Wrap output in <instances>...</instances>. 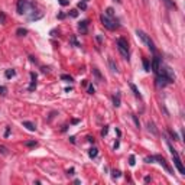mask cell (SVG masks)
<instances>
[{
    "instance_id": "cell-1",
    "label": "cell",
    "mask_w": 185,
    "mask_h": 185,
    "mask_svg": "<svg viewBox=\"0 0 185 185\" xmlns=\"http://www.w3.org/2000/svg\"><path fill=\"white\" fill-rule=\"evenodd\" d=\"M116 46H117L119 52L121 54V56L124 59H129V44H127V41L124 38H119L116 41Z\"/></svg>"
},
{
    "instance_id": "cell-2",
    "label": "cell",
    "mask_w": 185,
    "mask_h": 185,
    "mask_svg": "<svg viewBox=\"0 0 185 185\" xmlns=\"http://www.w3.org/2000/svg\"><path fill=\"white\" fill-rule=\"evenodd\" d=\"M33 12V4L28 0H19L18 1V13L19 15H29Z\"/></svg>"
},
{
    "instance_id": "cell-3",
    "label": "cell",
    "mask_w": 185,
    "mask_h": 185,
    "mask_svg": "<svg viewBox=\"0 0 185 185\" xmlns=\"http://www.w3.org/2000/svg\"><path fill=\"white\" fill-rule=\"evenodd\" d=\"M100 20H101V23H103V26L107 28L109 31H114V29L119 28L117 20H116V19H111V18L106 16V15H101V16H100Z\"/></svg>"
},
{
    "instance_id": "cell-4",
    "label": "cell",
    "mask_w": 185,
    "mask_h": 185,
    "mask_svg": "<svg viewBox=\"0 0 185 185\" xmlns=\"http://www.w3.org/2000/svg\"><path fill=\"white\" fill-rule=\"evenodd\" d=\"M136 35H137V36L140 38L142 42L146 45V46H148V48H149V49H151L152 52H155V51H156V48H155V44H153V41L151 39V36H149V35H146V33L143 32V31H139V29L136 31Z\"/></svg>"
},
{
    "instance_id": "cell-5",
    "label": "cell",
    "mask_w": 185,
    "mask_h": 185,
    "mask_svg": "<svg viewBox=\"0 0 185 185\" xmlns=\"http://www.w3.org/2000/svg\"><path fill=\"white\" fill-rule=\"evenodd\" d=\"M152 158H153V162H155V161H158V163H161L163 168H165V169L169 172V174H172V169H171V166L166 163V161H165V158H163V156H161V155H155V156H152Z\"/></svg>"
},
{
    "instance_id": "cell-6",
    "label": "cell",
    "mask_w": 185,
    "mask_h": 185,
    "mask_svg": "<svg viewBox=\"0 0 185 185\" xmlns=\"http://www.w3.org/2000/svg\"><path fill=\"white\" fill-rule=\"evenodd\" d=\"M172 158H174V163H175V166H176V169L179 171V174H185V168H184V165H182V162H181V159H179V155L176 153V155H172Z\"/></svg>"
},
{
    "instance_id": "cell-7",
    "label": "cell",
    "mask_w": 185,
    "mask_h": 185,
    "mask_svg": "<svg viewBox=\"0 0 185 185\" xmlns=\"http://www.w3.org/2000/svg\"><path fill=\"white\" fill-rule=\"evenodd\" d=\"M166 84H171V83H169V81H168V80H166L165 77L156 75V86H158V87H159V88H161V87H165Z\"/></svg>"
},
{
    "instance_id": "cell-8",
    "label": "cell",
    "mask_w": 185,
    "mask_h": 185,
    "mask_svg": "<svg viewBox=\"0 0 185 185\" xmlns=\"http://www.w3.org/2000/svg\"><path fill=\"white\" fill-rule=\"evenodd\" d=\"M159 65H161V59L158 58V56H155L152 59V64H151V68H152V71L156 74L158 72V68H159Z\"/></svg>"
},
{
    "instance_id": "cell-9",
    "label": "cell",
    "mask_w": 185,
    "mask_h": 185,
    "mask_svg": "<svg viewBox=\"0 0 185 185\" xmlns=\"http://www.w3.org/2000/svg\"><path fill=\"white\" fill-rule=\"evenodd\" d=\"M78 29H80V32L83 33V35H86V33L88 32V20H83V22H80Z\"/></svg>"
},
{
    "instance_id": "cell-10",
    "label": "cell",
    "mask_w": 185,
    "mask_h": 185,
    "mask_svg": "<svg viewBox=\"0 0 185 185\" xmlns=\"http://www.w3.org/2000/svg\"><path fill=\"white\" fill-rule=\"evenodd\" d=\"M23 126H25L28 130H31V132L36 130V126H35V123H32V121H28V120H25V121H23Z\"/></svg>"
},
{
    "instance_id": "cell-11",
    "label": "cell",
    "mask_w": 185,
    "mask_h": 185,
    "mask_svg": "<svg viewBox=\"0 0 185 185\" xmlns=\"http://www.w3.org/2000/svg\"><path fill=\"white\" fill-rule=\"evenodd\" d=\"M31 78H32V83H31V86H29V91H33L35 88H36V75L31 72Z\"/></svg>"
},
{
    "instance_id": "cell-12",
    "label": "cell",
    "mask_w": 185,
    "mask_h": 185,
    "mask_svg": "<svg viewBox=\"0 0 185 185\" xmlns=\"http://www.w3.org/2000/svg\"><path fill=\"white\" fill-rule=\"evenodd\" d=\"M148 129H149V132H152L153 135H158V129L155 127V123H153V121H148Z\"/></svg>"
},
{
    "instance_id": "cell-13",
    "label": "cell",
    "mask_w": 185,
    "mask_h": 185,
    "mask_svg": "<svg viewBox=\"0 0 185 185\" xmlns=\"http://www.w3.org/2000/svg\"><path fill=\"white\" fill-rule=\"evenodd\" d=\"M162 1L166 4V7H169V9H176V4L174 3V0H162Z\"/></svg>"
},
{
    "instance_id": "cell-14",
    "label": "cell",
    "mask_w": 185,
    "mask_h": 185,
    "mask_svg": "<svg viewBox=\"0 0 185 185\" xmlns=\"http://www.w3.org/2000/svg\"><path fill=\"white\" fill-rule=\"evenodd\" d=\"M93 72H94V75H96V78H97L98 83H101V81H103V75L100 74V71H98L97 68H93Z\"/></svg>"
},
{
    "instance_id": "cell-15",
    "label": "cell",
    "mask_w": 185,
    "mask_h": 185,
    "mask_svg": "<svg viewBox=\"0 0 185 185\" xmlns=\"http://www.w3.org/2000/svg\"><path fill=\"white\" fill-rule=\"evenodd\" d=\"M113 104H114V107H119L120 106V94L117 93L116 96H113Z\"/></svg>"
},
{
    "instance_id": "cell-16",
    "label": "cell",
    "mask_w": 185,
    "mask_h": 185,
    "mask_svg": "<svg viewBox=\"0 0 185 185\" xmlns=\"http://www.w3.org/2000/svg\"><path fill=\"white\" fill-rule=\"evenodd\" d=\"M130 88H132V91L135 93V96H136V97H137V98H142L140 93H139V90H137V87H136L135 84H132V83H130Z\"/></svg>"
},
{
    "instance_id": "cell-17",
    "label": "cell",
    "mask_w": 185,
    "mask_h": 185,
    "mask_svg": "<svg viewBox=\"0 0 185 185\" xmlns=\"http://www.w3.org/2000/svg\"><path fill=\"white\" fill-rule=\"evenodd\" d=\"M106 16L114 19V9H113V7H107V9H106Z\"/></svg>"
},
{
    "instance_id": "cell-18",
    "label": "cell",
    "mask_w": 185,
    "mask_h": 185,
    "mask_svg": "<svg viewBox=\"0 0 185 185\" xmlns=\"http://www.w3.org/2000/svg\"><path fill=\"white\" fill-rule=\"evenodd\" d=\"M109 65H110V68H111V71H113V72H117V71H119V69H117V65L114 64V61H113L111 58L109 59Z\"/></svg>"
},
{
    "instance_id": "cell-19",
    "label": "cell",
    "mask_w": 185,
    "mask_h": 185,
    "mask_svg": "<svg viewBox=\"0 0 185 185\" xmlns=\"http://www.w3.org/2000/svg\"><path fill=\"white\" fill-rule=\"evenodd\" d=\"M98 153V149L97 148H91L90 151H88V155H90V158H96Z\"/></svg>"
},
{
    "instance_id": "cell-20",
    "label": "cell",
    "mask_w": 185,
    "mask_h": 185,
    "mask_svg": "<svg viewBox=\"0 0 185 185\" xmlns=\"http://www.w3.org/2000/svg\"><path fill=\"white\" fill-rule=\"evenodd\" d=\"M143 68H145V71H151V64L146 58H143Z\"/></svg>"
},
{
    "instance_id": "cell-21",
    "label": "cell",
    "mask_w": 185,
    "mask_h": 185,
    "mask_svg": "<svg viewBox=\"0 0 185 185\" xmlns=\"http://www.w3.org/2000/svg\"><path fill=\"white\" fill-rule=\"evenodd\" d=\"M15 69H6V72H4V75H6V78H12V77H15Z\"/></svg>"
},
{
    "instance_id": "cell-22",
    "label": "cell",
    "mask_w": 185,
    "mask_h": 185,
    "mask_svg": "<svg viewBox=\"0 0 185 185\" xmlns=\"http://www.w3.org/2000/svg\"><path fill=\"white\" fill-rule=\"evenodd\" d=\"M168 133H169V136H171V137H172V139H174L175 142H176V140H179V137H178V135H176V133H175L174 130H171V129H169V130H168Z\"/></svg>"
},
{
    "instance_id": "cell-23",
    "label": "cell",
    "mask_w": 185,
    "mask_h": 185,
    "mask_svg": "<svg viewBox=\"0 0 185 185\" xmlns=\"http://www.w3.org/2000/svg\"><path fill=\"white\" fill-rule=\"evenodd\" d=\"M28 33V31L26 29H23V28H19L18 31H16V35H19V36H25Z\"/></svg>"
},
{
    "instance_id": "cell-24",
    "label": "cell",
    "mask_w": 185,
    "mask_h": 185,
    "mask_svg": "<svg viewBox=\"0 0 185 185\" xmlns=\"http://www.w3.org/2000/svg\"><path fill=\"white\" fill-rule=\"evenodd\" d=\"M132 119H133V121H135L136 127L139 129V127H140V123H139V119H137V116H136V114H132Z\"/></svg>"
},
{
    "instance_id": "cell-25",
    "label": "cell",
    "mask_w": 185,
    "mask_h": 185,
    "mask_svg": "<svg viewBox=\"0 0 185 185\" xmlns=\"http://www.w3.org/2000/svg\"><path fill=\"white\" fill-rule=\"evenodd\" d=\"M61 80H64V81H67V83H72V77L71 75H61Z\"/></svg>"
},
{
    "instance_id": "cell-26",
    "label": "cell",
    "mask_w": 185,
    "mask_h": 185,
    "mask_svg": "<svg viewBox=\"0 0 185 185\" xmlns=\"http://www.w3.org/2000/svg\"><path fill=\"white\" fill-rule=\"evenodd\" d=\"M0 153H1V155H9V149H7L6 146H1V145H0Z\"/></svg>"
},
{
    "instance_id": "cell-27",
    "label": "cell",
    "mask_w": 185,
    "mask_h": 185,
    "mask_svg": "<svg viewBox=\"0 0 185 185\" xmlns=\"http://www.w3.org/2000/svg\"><path fill=\"white\" fill-rule=\"evenodd\" d=\"M0 23H1V25L6 23V15H4L1 10H0Z\"/></svg>"
},
{
    "instance_id": "cell-28",
    "label": "cell",
    "mask_w": 185,
    "mask_h": 185,
    "mask_svg": "<svg viewBox=\"0 0 185 185\" xmlns=\"http://www.w3.org/2000/svg\"><path fill=\"white\" fill-rule=\"evenodd\" d=\"M78 7H80L81 10H86V9H87V3H86V1H80V3H78Z\"/></svg>"
},
{
    "instance_id": "cell-29",
    "label": "cell",
    "mask_w": 185,
    "mask_h": 185,
    "mask_svg": "<svg viewBox=\"0 0 185 185\" xmlns=\"http://www.w3.org/2000/svg\"><path fill=\"white\" fill-rule=\"evenodd\" d=\"M36 145H38V143L35 140H31V142H26V143H25V146H28V148H33V146H36Z\"/></svg>"
},
{
    "instance_id": "cell-30",
    "label": "cell",
    "mask_w": 185,
    "mask_h": 185,
    "mask_svg": "<svg viewBox=\"0 0 185 185\" xmlns=\"http://www.w3.org/2000/svg\"><path fill=\"white\" fill-rule=\"evenodd\" d=\"M71 44L74 45V46H77V48H80V46H81V45L78 44V41L75 39V36H72V38H71Z\"/></svg>"
},
{
    "instance_id": "cell-31",
    "label": "cell",
    "mask_w": 185,
    "mask_h": 185,
    "mask_svg": "<svg viewBox=\"0 0 185 185\" xmlns=\"http://www.w3.org/2000/svg\"><path fill=\"white\" fill-rule=\"evenodd\" d=\"M120 175H121L120 171H113V172H111V176H113L114 179H116V178H120Z\"/></svg>"
},
{
    "instance_id": "cell-32",
    "label": "cell",
    "mask_w": 185,
    "mask_h": 185,
    "mask_svg": "<svg viewBox=\"0 0 185 185\" xmlns=\"http://www.w3.org/2000/svg\"><path fill=\"white\" fill-rule=\"evenodd\" d=\"M6 91H7V90H6V87H3V86L0 87V94H1V96H6Z\"/></svg>"
},
{
    "instance_id": "cell-33",
    "label": "cell",
    "mask_w": 185,
    "mask_h": 185,
    "mask_svg": "<svg viewBox=\"0 0 185 185\" xmlns=\"http://www.w3.org/2000/svg\"><path fill=\"white\" fill-rule=\"evenodd\" d=\"M129 163H130L132 166H133V165L136 163V162H135V156H133V155H132V156H130V159H129Z\"/></svg>"
},
{
    "instance_id": "cell-34",
    "label": "cell",
    "mask_w": 185,
    "mask_h": 185,
    "mask_svg": "<svg viewBox=\"0 0 185 185\" xmlns=\"http://www.w3.org/2000/svg\"><path fill=\"white\" fill-rule=\"evenodd\" d=\"M69 15H71L72 18H77V16H78V12H77V10H71V13H69Z\"/></svg>"
},
{
    "instance_id": "cell-35",
    "label": "cell",
    "mask_w": 185,
    "mask_h": 185,
    "mask_svg": "<svg viewBox=\"0 0 185 185\" xmlns=\"http://www.w3.org/2000/svg\"><path fill=\"white\" fill-rule=\"evenodd\" d=\"M88 94H94V87H93V86L88 87Z\"/></svg>"
},
{
    "instance_id": "cell-36",
    "label": "cell",
    "mask_w": 185,
    "mask_h": 185,
    "mask_svg": "<svg viewBox=\"0 0 185 185\" xmlns=\"http://www.w3.org/2000/svg\"><path fill=\"white\" fill-rule=\"evenodd\" d=\"M9 133H10V127H6V132H4V137H7V136H9Z\"/></svg>"
},
{
    "instance_id": "cell-37",
    "label": "cell",
    "mask_w": 185,
    "mask_h": 185,
    "mask_svg": "<svg viewBox=\"0 0 185 185\" xmlns=\"http://www.w3.org/2000/svg\"><path fill=\"white\" fill-rule=\"evenodd\" d=\"M59 3H61V6H67V4H68L67 0H59Z\"/></svg>"
},
{
    "instance_id": "cell-38",
    "label": "cell",
    "mask_w": 185,
    "mask_h": 185,
    "mask_svg": "<svg viewBox=\"0 0 185 185\" xmlns=\"http://www.w3.org/2000/svg\"><path fill=\"white\" fill-rule=\"evenodd\" d=\"M107 132H109V129H107V126H106V127L103 129V132H101V133H103V136H104V135H107Z\"/></svg>"
},
{
    "instance_id": "cell-39",
    "label": "cell",
    "mask_w": 185,
    "mask_h": 185,
    "mask_svg": "<svg viewBox=\"0 0 185 185\" xmlns=\"http://www.w3.org/2000/svg\"><path fill=\"white\" fill-rule=\"evenodd\" d=\"M151 181H152L151 176H146V178H145V182H151Z\"/></svg>"
},
{
    "instance_id": "cell-40",
    "label": "cell",
    "mask_w": 185,
    "mask_h": 185,
    "mask_svg": "<svg viewBox=\"0 0 185 185\" xmlns=\"http://www.w3.org/2000/svg\"><path fill=\"white\" fill-rule=\"evenodd\" d=\"M87 139H88V142H91V143H94V137H91V136H88Z\"/></svg>"
},
{
    "instance_id": "cell-41",
    "label": "cell",
    "mask_w": 185,
    "mask_h": 185,
    "mask_svg": "<svg viewBox=\"0 0 185 185\" xmlns=\"http://www.w3.org/2000/svg\"><path fill=\"white\" fill-rule=\"evenodd\" d=\"M68 175H74V169H69V171H68Z\"/></svg>"
},
{
    "instance_id": "cell-42",
    "label": "cell",
    "mask_w": 185,
    "mask_h": 185,
    "mask_svg": "<svg viewBox=\"0 0 185 185\" xmlns=\"http://www.w3.org/2000/svg\"><path fill=\"white\" fill-rule=\"evenodd\" d=\"M114 1H117V3H120V1H121V0H114Z\"/></svg>"
},
{
    "instance_id": "cell-43",
    "label": "cell",
    "mask_w": 185,
    "mask_h": 185,
    "mask_svg": "<svg viewBox=\"0 0 185 185\" xmlns=\"http://www.w3.org/2000/svg\"><path fill=\"white\" fill-rule=\"evenodd\" d=\"M83 1H86V3H87V1H88V0H83Z\"/></svg>"
}]
</instances>
